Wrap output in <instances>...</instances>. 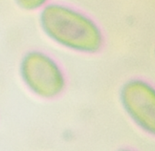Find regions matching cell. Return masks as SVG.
<instances>
[{"label":"cell","instance_id":"cell-1","mask_svg":"<svg viewBox=\"0 0 155 151\" xmlns=\"http://www.w3.org/2000/svg\"><path fill=\"white\" fill-rule=\"evenodd\" d=\"M44 33L60 46L80 53H98L104 44L101 29L91 17L67 5L50 3L40 12Z\"/></svg>","mask_w":155,"mask_h":151},{"label":"cell","instance_id":"cell-2","mask_svg":"<svg viewBox=\"0 0 155 151\" xmlns=\"http://www.w3.org/2000/svg\"><path fill=\"white\" fill-rule=\"evenodd\" d=\"M20 76L25 86L42 99L58 97L67 84L66 76L59 63L39 50L29 51L22 57Z\"/></svg>","mask_w":155,"mask_h":151},{"label":"cell","instance_id":"cell-3","mask_svg":"<svg viewBox=\"0 0 155 151\" xmlns=\"http://www.w3.org/2000/svg\"><path fill=\"white\" fill-rule=\"evenodd\" d=\"M122 108L132 121L145 132L155 133V89L141 78L124 83L120 91Z\"/></svg>","mask_w":155,"mask_h":151},{"label":"cell","instance_id":"cell-4","mask_svg":"<svg viewBox=\"0 0 155 151\" xmlns=\"http://www.w3.org/2000/svg\"><path fill=\"white\" fill-rule=\"evenodd\" d=\"M14 2L25 11H36L47 5L49 0H14Z\"/></svg>","mask_w":155,"mask_h":151},{"label":"cell","instance_id":"cell-5","mask_svg":"<svg viewBox=\"0 0 155 151\" xmlns=\"http://www.w3.org/2000/svg\"><path fill=\"white\" fill-rule=\"evenodd\" d=\"M117 151H134V150L130 149H119V150H117Z\"/></svg>","mask_w":155,"mask_h":151}]
</instances>
